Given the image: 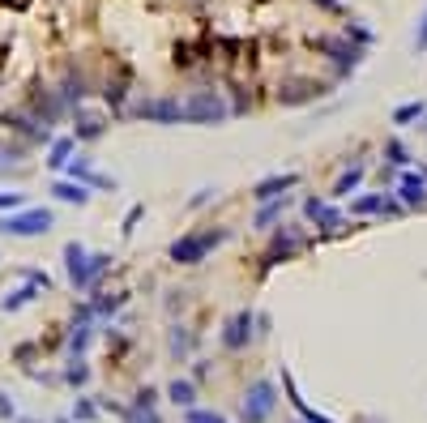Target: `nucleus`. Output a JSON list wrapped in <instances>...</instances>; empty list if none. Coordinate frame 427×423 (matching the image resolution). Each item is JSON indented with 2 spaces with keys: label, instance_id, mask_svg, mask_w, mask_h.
Here are the masks:
<instances>
[{
  "label": "nucleus",
  "instance_id": "nucleus-15",
  "mask_svg": "<svg viewBox=\"0 0 427 423\" xmlns=\"http://www.w3.org/2000/svg\"><path fill=\"white\" fill-rule=\"evenodd\" d=\"M167 346H171V355H175V359H188V355H192V346H197V338H192L184 325H171V330H167Z\"/></svg>",
  "mask_w": 427,
  "mask_h": 423
},
{
  "label": "nucleus",
  "instance_id": "nucleus-34",
  "mask_svg": "<svg viewBox=\"0 0 427 423\" xmlns=\"http://www.w3.org/2000/svg\"><path fill=\"white\" fill-rule=\"evenodd\" d=\"M210 197H214V188H201V192H197V197H192V201H188V206H192V210H197V206H206V201H210Z\"/></svg>",
  "mask_w": 427,
  "mask_h": 423
},
{
  "label": "nucleus",
  "instance_id": "nucleus-23",
  "mask_svg": "<svg viewBox=\"0 0 427 423\" xmlns=\"http://www.w3.org/2000/svg\"><path fill=\"white\" fill-rule=\"evenodd\" d=\"M107 124L98 120V116H78V141H94V137H103Z\"/></svg>",
  "mask_w": 427,
  "mask_h": 423
},
{
  "label": "nucleus",
  "instance_id": "nucleus-33",
  "mask_svg": "<svg viewBox=\"0 0 427 423\" xmlns=\"http://www.w3.org/2000/svg\"><path fill=\"white\" fill-rule=\"evenodd\" d=\"M359 184V167L355 171H350V176H342V184H338V192H350V188H355Z\"/></svg>",
  "mask_w": 427,
  "mask_h": 423
},
{
  "label": "nucleus",
  "instance_id": "nucleus-32",
  "mask_svg": "<svg viewBox=\"0 0 427 423\" xmlns=\"http://www.w3.org/2000/svg\"><path fill=\"white\" fill-rule=\"evenodd\" d=\"M0 419H5V423H13V419H17V406L9 402L5 393H0Z\"/></svg>",
  "mask_w": 427,
  "mask_h": 423
},
{
  "label": "nucleus",
  "instance_id": "nucleus-22",
  "mask_svg": "<svg viewBox=\"0 0 427 423\" xmlns=\"http://www.w3.org/2000/svg\"><path fill=\"white\" fill-rule=\"evenodd\" d=\"M90 308H94V316H111V312H120V308H124V295H111V291H98V300H94Z\"/></svg>",
  "mask_w": 427,
  "mask_h": 423
},
{
  "label": "nucleus",
  "instance_id": "nucleus-39",
  "mask_svg": "<svg viewBox=\"0 0 427 423\" xmlns=\"http://www.w3.org/2000/svg\"><path fill=\"white\" fill-rule=\"evenodd\" d=\"M320 5H325V9H338V0H320Z\"/></svg>",
  "mask_w": 427,
  "mask_h": 423
},
{
  "label": "nucleus",
  "instance_id": "nucleus-13",
  "mask_svg": "<svg viewBox=\"0 0 427 423\" xmlns=\"http://www.w3.org/2000/svg\"><path fill=\"white\" fill-rule=\"evenodd\" d=\"M56 94H60L64 111H69V107H78L82 98H86V73H73V69H69V78H64V86H60Z\"/></svg>",
  "mask_w": 427,
  "mask_h": 423
},
{
  "label": "nucleus",
  "instance_id": "nucleus-2",
  "mask_svg": "<svg viewBox=\"0 0 427 423\" xmlns=\"http://www.w3.org/2000/svg\"><path fill=\"white\" fill-rule=\"evenodd\" d=\"M52 227H56V214L43 206L0 214V235H13V240H35V235H47Z\"/></svg>",
  "mask_w": 427,
  "mask_h": 423
},
{
  "label": "nucleus",
  "instance_id": "nucleus-37",
  "mask_svg": "<svg viewBox=\"0 0 427 423\" xmlns=\"http://www.w3.org/2000/svg\"><path fill=\"white\" fill-rule=\"evenodd\" d=\"M419 47H427V21H423V30H419Z\"/></svg>",
  "mask_w": 427,
  "mask_h": 423
},
{
  "label": "nucleus",
  "instance_id": "nucleus-4",
  "mask_svg": "<svg viewBox=\"0 0 427 423\" xmlns=\"http://www.w3.org/2000/svg\"><path fill=\"white\" fill-rule=\"evenodd\" d=\"M180 107H184V124H222V120H231V107H227V98H222V90H192Z\"/></svg>",
  "mask_w": 427,
  "mask_h": 423
},
{
  "label": "nucleus",
  "instance_id": "nucleus-14",
  "mask_svg": "<svg viewBox=\"0 0 427 423\" xmlns=\"http://www.w3.org/2000/svg\"><path fill=\"white\" fill-rule=\"evenodd\" d=\"M304 214L316 222V227H325V231H334V227H342V214H334L325 201H316V197H308L304 201Z\"/></svg>",
  "mask_w": 427,
  "mask_h": 423
},
{
  "label": "nucleus",
  "instance_id": "nucleus-26",
  "mask_svg": "<svg viewBox=\"0 0 427 423\" xmlns=\"http://www.w3.org/2000/svg\"><path fill=\"white\" fill-rule=\"evenodd\" d=\"M184 423H227V415H218V411H201V406H188V411H184Z\"/></svg>",
  "mask_w": 427,
  "mask_h": 423
},
{
  "label": "nucleus",
  "instance_id": "nucleus-36",
  "mask_svg": "<svg viewBox=\"0 0 427 423\" xmlns=\"http://www.w3.org/2000/svg\"><path fill=\"white\" fill-rule=\"evenodd\" d=\"M419 111H423V107H401V111H397V116H393V120H397V124H401V120H415V116H419Z\"/></svg>",
  "mask_w": 427,
  "mask_h": 423
},
{
  "label": "nucleus",
  "instance_id": "nucleus-20",
  "mask_svg": "<svg viewBox=\"0 0 427 423\" xmlns=\"http://www.w3.org/2000/svg\"><path fill=\"white\" fill-rule=\"evenodd\" d=\"M64 381H69L73 389H82V385L90 381V368H86V359H82V355H73V359H69V368H64Z\"/></svg>",
  "mask_w": 427,
  "mask_h": 423
},
{
  "label": "nucleus",
  "instance_id": "nucleus-38",
  "mask_svg": "<svg viewBox=\"0 0 427 423\" xmlns=\"http://www.w3.org/2000/svg\"><path fill=\"white\" fill-rule=\"evenodd\" d=\"M5 171H9V159H5V154H0V176H5Z\"/></svg>",
  "mask_w": 427,
  "mask_h": 423
},
{
  "label": "nucleus",
  "instance_id": "nucleus-41",
  "mask_svg": "<svg viewBox=\"0 0 427 423\" xmlns=\"http://www.w3.org/2000/svg\"><path fill=\"white\" fill-rule=\"evenodd\" d=\"M56 423H73V419H69V415H60V419H56Z\"/></svg>",
  "mask_w": 427,
  "mask_h": 423
},
{
  "label": "nucleus",
  "instance_id": "nucleus-12",
  "mask_svg": "<svg viewBox=\"0 0 427 423\" xmlns=\"http://www.w3.org/2000/svg\"><path fill=\"white\" fill-rule=\"evenodd\" d=\"M299 244H304V240H299L291 227H287V231H278V240H273V244H269V253H265V265H278V261H287L291 253H299Z\"/></svg>",
  "mask_w": 427,
  "mask_h": 423
},
{
  "label": "nucleus",
  "instance_id": "nucleus-16",
  "mask_svg": "<svg viewBox=\"0 0 427 423\" xmlns=\"http://www.w3.org/2000/svg\"><path fill=\"white\" fill-rule=\"evenodd\" d=\"M167 397H171V402L180 406V411H188V406H197V385L184 381V377H175V381L167 385Z\"/></svg>",
  "mask_w": 427,
  "mask_h": 423
},
{
  "label": "nucleus",
  "instance_id": "nucleus-28",
  "mask_svg": "<svg viewBox=\"0 0 427 423\" xmlns=\"http://www.w3.org/2000/svg\"><path fill=\"white\" fill-rule=\"evenodd\" d=\"M21 278H26V282H35L39 291H52V278H47L43 269H21Z\"/></svg>",
  "mask_w": 427,
  "mask_h": 423
},
{
  "label": "nucleus",
  "instance_id": "nucleus-18",
  "mask_svg": "<svg viewBox=\"0 0 427 423\" xmlns=\"http://www.w3.org/2000/svg\"><path fill=\"white\" fill-rule=\"evenodd\" d=\"M282 210H287V192L273 197V201H261V214L253 218V227H273V222L282 218Z\"/></svg>",
  "mask_w": 427,
  "mask_h": 423
},
{
  "label": "nucleus",
  "instance_id": "nucleus-30",
  "mask_svg": "<svg viewBox=\"0 0 427 423\" xmlns=\"http://www.w3.org/2000/svg\"><path fill=\"white\" fill-rule=\"evenodd\" d=\"M141 214H145V206H133L129 214H124V227H120V231H124V235H133V231H137V222H141Z\"/></svg>",
  "mask_w": 427,
  "mask_h": 423
},
{
  "label": "nucleus",
  "instance_id": "nucleus-11",
  "mask_svg": "<svg viewBox=\"0 0 427 423\" xmlns=\"http://www.w3.org/2000/svg\"><path fill=\"white\" fill-rule=\"evenodd\" d=\"M52 197H56V201H64V206H90V188L78 184V180H56V184H52Z\"/></svg>",
  "mask_w": 427,
  "mask_h": 423
},
{
  "label": "nucleus",
  "instance_id": "nucleus-25",
  "mask_svg": "<svg viewBox=\"0 0 427 423\" xmlns=\"http://www.w3.org/2000/svg\"><path fill=\"white\" fill-rule=\"evenodd\" d=\"M73 423H90V419H98V406L90 402V397H78V402H73V415H69Z\"/></svg>",
  "mask_w": 427,
  "mask_h": 423
},
{
  "label": "nucleus",
  "instance_id": "nucleus-27",
  "mask_svg": "<svg viewBox=\"0 0 427 423\" xmlns=\"http://www.w3.org/2000/svg\"><path fill=\"white\" fill-rule=\"evenodd\" d=\"M21 206H26V197H21V192H0V214L21 210Z\"/></svg>",
  "mask_w": 427,
  "mask_h": 423
},
{
  "label": "nucleus",
  "instance_id": "nucleus-24",
  "mask_svg": "<svg viewBox=\"0 0 427 423\" xmlns=\"http://www.w3.org/2000/svg\"><path fill=\"white\" fill-rule=\"evenodd\" d=\"M312 94H316V86H308V82H299V86H282V90H278V98H282L287 107L304 103V98H312Z\"/></svg>",
  "mask_w": 427,
  "mask_h": 423
},
{
  "label": "nucleus",
  "instance_id": "nucleus-31",
  "mask_svg": "<svg viewBox=\"0 0 427 423\" xmlns=\"http://www.w3.org/2000/svg\"><path fill=\"white\" fill-rule=\"evenodd\" d=\"M401 192H406V201H419V197H423V180H406Z\"/></svg>",
  "mask_w": 427,
  "mask_h": 423
},
{
  "label": "nucleus",
  "instance_id": "nucleus-6",
  "mask_svg": "<svg viewBox=\"0 0 427 423\" xmlns=\"http://www.w3.org/2000/svg\"><path fill=\"white\" fill-rule=\"evenodd\" d=\"M278 389H273V381H253L248 385V393H244V406H239V423H265L269 419V411H273V397Z\"/></svg>",
  "mask_w": 427,
  "mask_h": 423
},
{
  "label": "nucleus",
  "instance_id": "nucleus-9",
  "mask_svg": "<svg viewBox=\"0 0 427 423\" xmlns=\"http://www.w3.org/2000/svg\"><path fill=\"white\" fill-rule=\"evenodd\" d=\"M69 180H78V184H86V188H111V192H116V180H111V176H98L86 154L69 159Z\"/></svg>",
  "mask_w": 427,
  "mask_h": 423
},
{
  "label": "nucleus",
  "instance_id": "nucleus-29",
  "mask_svg": "<svg viewBox=\"0 0 427 423\" xmlns=\"http://www.w3.org/2000/svg\"><path fill=\"white\" fill-rule=\"evenodd\" d=\"M133 406H158V389L141 385V389H137V397H133Z\"/></svg>",
  "mask_w": 427,
  "mask_h": 423
},
{
  "label": "nucleus",
  "instance_id": "nucleus-19",
  "mask_svg": "<svg viewBox=\"0 0 427 423\" xmlns=\"http://www.w3.org/2000/svg\"><path fill=\"white\" fill-rule=\"evenodd\" d=\"M39 295H43V291H39L35 282H26V287H17L13 295H5V304H0V308H5V312H17V308H26V304H35Z\"/></svg>",
  "mask_w": 427,
  "mask_h": 423
},
{
  "label": "nucleus",
  "instance_id": "nucleus-3",
  "mask_svg": "<svg viewBox=\"0 0 427 423\" xmlns=\"http://www.w3.org/2000/svg\"><path fill=\"white\" fill-rule=\"evenodd\" d=\"M227 227H214V231H192V235H180L171 244V261L175 265H197V261H206L218 244H227Z\"/></svg>",
  "mask_w": 427,
  "mask_h": 423
},
{
  "label": "nucleus",
  "instance_id": "nucleus-1",
  "mask_svg": "<svg viewBox=\"0 0 427 423\" xmlns=\"http://www.w3.org/2000/svg\"><path fill=\"white\" fill-rule=\"evenodd\" d=\"M64 269H69L73 291H94V282L111 269V253H86L78 240H69L64 244Z\"/></svg>",
  "mask_w": 427,
  "mask_h": 423
},
{
  "label": "nucleus",
  "instance_id": "nucleus-10",
  "mask_svg": "<svg viewBox=\"0 0 427 423\" xmlns=\"http://www.w3.org/2000/svg\"><path fill=\"white\" fill-rule=\"evenodd\" d=\"M295 184H299L295 171H287V176H265V180H257L253 197H257V201H273V197H282V192H287V188H295Z\"/></svg>",
  "mask_w": 427,
  "mask_h": 423
},
{
  "label": "nucleus",
  "instance_id": "nucleus-8",
  "mask_svg": "<svg viewBox=\"0 0 427 423\" xmlns=\"http://www.w3.org/2000/svg\"><path fill=\"white\" fill-rule=\"evenodd\" d=\"M90 334H94V308L82 304L78 312H73V330H69V355H82L90 346Z\"/></svg>",
  "mask_w": 427,
  "mask_h": 423
},
{
  "label": "nucleus",
  "instance_id": "nucleus-21",
  "mask_svg": "<svg viewBox=\"0 0 427 423\" xmlns=\"http://www.w3.org/2000/svg\"><path fill=\"white\" fill-rule=\"evenodd\" d=\"M69 159H73V137H60V141H52V154H47V167H69Z\"/></svg>",
  "mask_w": 427,
  "mask_h": 423
},
{
  "label": "nucleus",
  "instance_id": "nucleus-35",
  "mask_svg": "<svg viewBox=\"0 0 427 423\" xmlns=\"http://www.w3.org/2000/svg\"><path fill=\"white\" fill-rule=\"evenodd\" d=\"M192 377H197V381H206V377H210V363H206V359H197V368H192Z\"/></svg>",
  "mask_w": 427,
  "mask_h": 423
},
{
  "label": "nucleus",
  "instance_id": "nucleus-7",
  "mask_svg": "<svg viewBox=\"0 0 427 423\" xmlns=\"http://www.w3.org/2000/svg\"><path fill=\"white\" fill-rule=\"evenodd\" d=\"M253 325H257V312H248V308L227 316V325H222V346H227V351H244V346L253 342V334H257Z\"/></svg>",
  "mask_w": 427,
  "mask_h": 423
},
{
  "label": "nucleus",
  "instance_id": "nucleus-40",
  "mask_svg": "<svg viewBox=\"0 0 427 423\" xmlns=\"http://www.w3.org/2000/svg\"><path fill=\"white\" fill-rule=\"evenodd\" d=\"M17 423H39V419H26V415H17Z\"/></svg>",
  "mask_w": 427,
  "mask_h": 423
},
{
  "label": "nucleus",
  "instance_id": "nucleus-17",
  "mask_svg": "<svg viewBox=\"0 0 427 423\" xmlns=\"http://www.w3.org/2000/svg\"><path fill=\"white\" fill-rule=\"evenodd\" d=\"M282 389H287V397H291V402H295V411H299V415H304L308 423H334V419H325V415H316V411H312V406L304 402V397H299V393H295V381H291V372H282Z\"/></svg>",
  "mask_w": 427,
  "mask_h": 423
},
{
  "label": "nucleus",
  "instance_id": "nucleus-5",
  "mask_svg": "<svg viewBox=\"0 0 427 423\" xmlns=\"http://www.w3.org/2000/svg\"><path fill=\"white\" fill-rule=\"evenodd\" d=\"M129 116H133V120H149V124H180V120H184V107H180V98L158 94V98H141V103H133Z\"/></svg>",
  "mask_w": 427,
  "mask_h": 423
}]
</instances>
